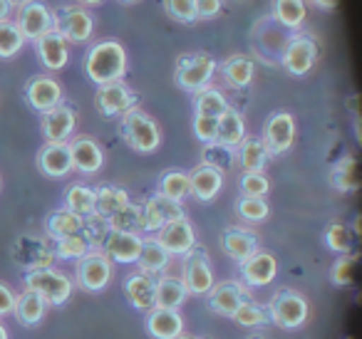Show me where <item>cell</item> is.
I'll use <instances>...</instances> for the list:
<instances>
[{"instance_id": "6da1fadb", "label": "cell", "mask_w": 362, "mask_h": 339, "mask_svg": "<svg viewBox=\"0 0 362 339\" xmlns=\"http://www.w3.org/2000/svg\"><path fill=\"white\" fill-rule=\"evenodd\" d=\"M85 72L95 85H110L127 72V52L119 42H97L85 57Z\"/></svg>"}, {"instance_id": "7a4b0ae2", "label": "cell", "mask_w": 362, "mask_h": 339, "mask_svg": "<svg viewBox=\"0 0 362 339\" xmlns=\"http://www.w3.org/2000/svg\"><path fill=\"white\" fill-rule=\"evenodd\" d=\"M25 287L35 290L37 295L45 297L47 304H65L72 295V280L65 273L55 268H42V270H30L25 275Z\"/></svg>"}, {"instance_id": "3957f363", "label": "cell", "mask_w": 362, "mask_h": 339, "mask_svg": "<svg viewBox=\"0 0 362 339\" xmlns=\"http://www.w3.org/2000/svg\"><path fill=\"white\" fill-rule=\"evenodd\" d=\"M13 258L21 268L30 270H42V268H52L55 263V248H50L45 238H37V235H21L13 245Z\"/></svg>"}, {"instance_id": "277c9868", "label": "cell", "mask_w": 362, "mask_h": 339, "mask_svg": "<svg viewBox=\"0 0 362 339\" xmlns=\"http://www.w3.org/2000/svg\"><path fill=\"white\" fill-rule=\"evenodd\" d=\"M18 28H21L25 40H40L50 30H55V13L40 3V0H28L25 6L18 8Z\"/></svg>"}, {"instance_id": "5b68a950", "label": "cell", "mask_w": 362, "mask_h": 339, "mask_svg": "<svg viewBox=\"0 0 362 339\" xmlns=\"http://www.w3.org/2000/svg\"><path fill=\"white\" fill-rule=\"evenodd\" d=\"M112 280V260L100 250H90L77 260V282L87 292H100Z\"/></svg>"}, {"instance_id": "8992f818", "label": "cell", "mask_w": 362, "mask_h": 339, "mask_svg": "<svg viewBox=\"0 0 362 339\" xmlns=\"http://www.w3.org/2000/svg\"><path fill=\"white\" fill-rule=\"evenodd\" d=\"M122 134L136 151H154L159 146V129L144 112H127L122 119Z\"/></svg>"}, {"instance_id": "52a82bcc", "label": "cell", "mask_w": 362, "mask_h": 339, "mask_svg": "<svg viewBox=\"0 0 362 339\" xmlns=\"http://www.w3.org/2000/svg\"><path fill=\"white\" fill-rule=\"evenodd\" d=\"M214 72H216V60L214 57L192 55L179 62V67H176V82H179L181 90L202 92L211 82Z\"/></svg>"}, {"instance_id": "ba28073f", "label": "cell", "mask_w": 362, "mask_h": 339, "mask_svg": "<svg viewBox=\"0 0 362 339\" xmlns=\"http://www.w3.org/2000/svg\"><path fill=\"white\" fill-rule=\"evenodd\" d=\"M271 319L283 329H296L308 319V302L298 292H278L268 307Z\"/></svg>"}, {"instance_id": "9c48e42d", "label": "cell", "mask_w": 362, "mask_h": 339, "mask_svg": "<svg viewBox=\"0 0 362 339\" xmlns=\"http://www.w3.org/2000/svg\"><path fill=\"white\" fill-rule=\"evenodd\" d=\"M184 287L189 295H209L214 287V273L204 250H189L184 263Z\"/></svg>"}, {"instance_id": "30bf717a", "label": "cell", "mask_w": 362, "mask_h": 339, "mask_svg": "<svg viewBox=\"0 0 362 339\" xmlns=\"http://www.w3.org/2000/svg\"><path fill=\"white\" fill-rule=\"evenodd\" d=\"M55 30L67 42H87L95 30V20L82 8H65L60 11V16H55Z\"/></svg>"}, {"instance_id": "8fae6325", "label": "cell", "mask_w": 362, "mask_h": 339, "mask_svg": "<svg viewBox=\"0 0 362 339\" xmlns=\"http://www.w3.org/2000/svg\"><path fill=\"white\" fill-rule=\"evenodd\" d=\"M37 166L45 176L50 179H62V176L70 174L75 166H72V151L67 141H47L45 146L37 154Z\"/></svg>"}, {"instance_id": "7c38bea8", "label": "cell", "mask_w": 362, "mask_h": 339, "mask_svg": "<svg viewBox=\"0 0 362 339\" xmlns=\"http://www.w3.org/2000/svg\"><path fill=\"white\" fill-rule=\"evenodd\" d=\"M176 218H184V208L179 206V201H171L161 194L141 206V225H144V230H159Z\"/></svg>"}, {"instance_id": "4fadbf2b", "label": "cell", "mask_w": 362, "mask_h": 339, "mask_svg": "<svg viewBox=\"0 0 362 339\" xmlns=\"http://www.w3.org/2000/svg\"><path fill=\"white\" fill-rule=\"evenodd\" d=\"M134 107V95L124 82H110V85H100L97 90V109L105 117L127 114Z\"/></svg>"}, {"instance_id": "5bb4252c", "label": "cell", "mask_w": 362, "mask_h": 339, "mask_svg": "<svg viewBox=\"0 0 362 339\" xmlns=\"http://www.w3.org/2000/svg\"><path fill=\"white\" fill-rule=\"evenodd\" d=\"M156 240L164 245L169 255H187L197 245V235H194V228L187 218H176L171 223H166L164 228H159V238Z\"/></svg>"}, {"instance_id": "9a60e30c", "label": "cell", "mask_w": 362, "mask_h": 339, "mask_svg": "<svg viewBox=\"0 0 362 339\" xmlns=\"http://www.w3.org/2000/svg\"><path fill=\"white\" fill-rule=\"evenodd\" d=\"M25 100L35 112H47L62 105V87L52 77H33L25 87Z\"/></svg>"}, {"instance_id": "2e32d148", "label": "cell", "mask_w": 362, "mask_h": 339, "mask_svg": "<svg viewBox=\"0 0 362 339\" xmlns=\"http://www.w3.org/2000/svg\"><path fill=\"white\" fill-rule=\"evenodd\" d=\"M75 109L67 105H57L52 109L42 112V136L47 141H67V136L75 131Z\"/></svg>"}, {"instance_id": "e0dca14e", "label": "cell", "mask_w": 362, "mask_h": 339, "mask_svg": "<svg viewBox=\"0 0 362 339\" xmlns=\"http://www.w3.org/2000/svg\"><path fill=\"white\" fill-rule=\"evenodd\" d=\"M293 139H296V121H293L291 114L286 112H278L268 119L266 124V149L268 154H283L293 146Z\"/></svg>"}, {"instance_id": "ac0fdd59", "label": "cell", "mask_w": 362, "mask_h": 339, "mask_svg": "<svg viewBox=\"0 0 362 339\" xmlns=\"http://www.w3.org/2000/svg\"><path fill=\"white\" fill-rule=\"evenodd\" d=\"M278 273V263L271 253H263V250H256L253 255H248L246 260H241V275L248 285L253 287H263V285L273 282Z\"/></svg>"}, {"instance_id": "d6986e66", "label": "cell", "mask_w": 362, "mask_h": 339, "mask_svg": "<svg viewBox=\"0 0 362 339\" xmlns=\"http://www.w3.org/2000/svg\"><path fill=\"white\" fill-rule=\"evenodd\" d=\"M141 243L144 240L136 233H119V230H110L105 240V255L110 260H117V263H136L141 253Z\"/></svg>"}, {"instance_id": "ffe728a7", "label": "cell", "mask_w": 362, "mask_h": 339, "mask_svg": "<svg viewBox=\"0 0 362 339\" xmlns=\"http://www.w3.org/2000/svg\"><path fill=\"white\" fill-rule=\"evenodd\" d=\"M317 47L313 37H296V40L288 45L286 55H283V65L291 75H305L310 72V67L315 65Z\"/></svg>"}, {"instance_id": "44dd1931", "label": "cell", "mask_w": 362, "mask_h": 339, "mask_svg": "<svg viewBox=\"0 0 362 339\" xmlns=\"http://www.w3.org/2000/svg\"><path fill=\"white\" fill-rule=\"evenodd\" d=\"M35 50L47 70H62L67 65V57H70V45L57 30H50L40 40H35Z\"/></svg>"}, {"instance_id": "7402d4cb", "label": "cell", "mask_w": 362, "mask_h": 339, "mask_svg": "<svg viewBox=\"0 0 362 339\" xmlns=\"http://www.w3.org/2000/svg\"><path fill=\"white\" fill-rule=\"evenodd\" d=\"M246 290L238 282H221L214 285L211 292H209V304L216 314H226V317H233L236 309L246 302Z\"/></svg>"}, {"instance_id": "603a6c76", "label": "cell", "mask_w": 362, "mask_h": 339, "mask_svg": "<svg viewBox=\"0 0 362 339\" xmlns=\"http://www.w3.org/2000/svg\"><path fill=\"white\" fill-rule=\"evenodd\" d=\"M146 329L156 339H176L184 332V319L179 317L176 309L154 307L149 309V317H146Z\"/></svg>"}, {"instance_id": "cb8c5ba5", "label": "cell", "mask_w": 362, "mask_h": 339, "mask_svg": "<svg viewBox=\"0 0 362 339\" xmlns=\"http://www.w3.org/2000/svg\"><path fill=\"white\" fill-rule=\"evenodd\" d=\"M70 151H72V166L77 171H82V174H95V171L102 169L105 156H102V149L97 146V141L82 136V139L72 141Z\"/></svg>"}, {"instance_id": "d4e9b609", "label": "cell", "mask_w": 362, "mask_h": 339, "mask_svg": "<svg viewBox=\"0 0 362 339\" xmlns=\"http://www.w3.org/2000/svg\"><path fill=\"white\" fill-rule=\"evenodd\" d=\"M154 287H156V282L151 280V275H146V273L132 275L124 282L127 297H129V302L134 304L136 309H141V312L154 309Z\"/></svg>"}, {"instance_id": "484cf974", "label": "cell", "mask_w": 362, "mask_h": 339, "mask_svg": "<svg viewBox=\"0 0 362 339\" xmlns=\"http://www.w3.org/2000/svg\"><path fill=\"white\" fill-rule=\"evenodd\" d=\"M223 184V174L218 169H211V166H199L192 176H189V186H192V194L197 196L199 201H211L216 198V194L221 191Z\"/></svg>"}, {"instance_id": "4316f807", "label": "cell", "mask_w": 362, "mask_h": 339, "mask_svg": "<svg viewBox=\"0 0 362 339\" xmlns=\"http://www.w3.org/2000/svg\"><path fill=\"white\" fill-rule=\"evenodd\" d=\"M45 309H47V302L42 295H37L35 290H28L18 297L16 302V317L21 324H25V327H35V324L42 322V317H45Z\"/></svg>"}, {"instance_id": "83f0119b", "label": "cell", "mask_w": 362, "mask_h": 339, "mask_svg": "<svg viewBox=\"0 0 362 339\" xmlns=\"http://www.w3.org/2000/svg\"><path fill=\"white\" fill-rule=\"evenodd\" d=\"M187 287H184V280L176 278H159L154 287V307H166V309H179L187 299Z\"/></svg>"}, {"instance_id": "f1b7e54d", "label": "cell", "mask_w": 362, "mask_h": 339, "mask_svg": "<svg viewBox=\"0 0 362 339\" xmlns=\"http://www.w3.org/2000/svg\"><path fill=\"white\" fill-rule=\"evenodd\" d=\"M82 223L85 218H80L77 213L67 208H60V210H52L45 220V230L52 240H60L65 235H75V233H82Z\"/></svg>"}, {"instance_id": "f546056e", "label": "cell", "mask_w": 362, "mask_h": 339, "mask_svg": "<svg viewBox=\"0 0 362 339\" xmlns=\"http://www.w3.org/2000/svg\"><path fill=\"white\" fill-rule=\"evenodd\" d=\"M124 206H129V196L124 189H117V186H102L95 191V213L102 218L110 220L117 210H122Z\"/></svg>"}, {"instance_id": "4dcf8cb0", "label": "cell", "mask_w": 362, "mask_h": 339, "mask_svg": "<svg viewBox=\"0 0 362 339\" xmlns=\"http://www.w3.org/2000/svg\"><path fill=\"white\" fill-rule=\"evenodd\" d=\"M221 245L233 260H246L256 253V235L241 228H231L221 235Z\"/></svg>"}, {"instance_id": "1f68e13d", "label": "cell", "mask_w": 362, "mask_h": 339, "mask_svg": "<svg viewBox=\"0 0 362 339\" xmlns=\"http://www.w3.org/2000/svg\"><path fill=\"white\" fill-rule=\"evenodd\" d=\"M246 139V126H243V119L238 112L228 109L226 114L218 117V134L216 141L223 146H241V141Z\"/></svg>"}, {"instance_id": "d6a6232c", "label": "cell", "mask_w": 362, "mask_h": 339, "mask_svg": "<svg viewBox=\"0 0 362 339\" xmlns=\"http://www.w3.org/2000/svg\"><path fill=\"white\" fill-rule=\"evenodd\" d=\"M139 268L141 273L146 275H154V273H161V270L169 265V253H166V248L159 243L156 238H149L141 243V253H139Z\"/></svg>"}, {"instance_id": "836d02e7", "label": "cell", "mask_w": 362, "mask_h": 339, "mask_svg": "<svg viewBox=\"0 0 362 339\" xmlns=\"http://www.w3.org/2000/svg\"><path fill=\"white\" fill-rule=\"evenodd\" d=\"M65 208L77 213L80 218H87V215L95 213V191L90 186H82V184H75L67 189L65 194Z\"/></svg>"}, {"instance_id": "e575fe53", "label": "cell", "mask_w": 362, "mask_h": 339, "mask_svg": "<svg viewBox=\"0 0 362 339\" xmlns=\"http://www.w3.org/2000/svg\"><path fill=\"white\" fill-rule=\"evenodd\" d=\"M332 184L337 191L342 194H350V191L360 189V169H357V159L355 156H345L340 164L332 171Z\"/></svg>"}, {"instance_id": "d590c367", "label": "cell", "mask_w": 362, "mask_h": 339, "mask_svg": "<svg viewBox=\"0 0 362 339\" xmlns=\"http://www.w3.org/2000/svg\"><path fill=\"white\" fill-rule=\"evenodd\" d=\"M268 159V149L263 141L258 139H243L241 141V151H238V161H241L243 171L253 174V171H261L266 166Z\"/></svg>"}, {"instance_id": "8d00e7d4", "label": "cell", "mask_w": 362, "mask_h": 339, "mask_svg": "<svg viewBox=\"0 0 362 339\" xmlns=\"http://www.w3.org/2000/svg\"><path fill=\"white\" fill-rule=\"evenodd\" d=\"M25 45V37H23L21 28L16 20H3L0 23V60H11Z\"/></svg>"}, {"instance_id": "74e56055", "label": "cell", "mask_w": 362, "mask_h": 339, "mask_svg": "<svg viewBox=\"0 0 362 339\" xmlns=\"http://www.w3.org/2000/svg\"><path fill=\"white\" fill-rule=\"evenodd\" d=\"M90 250H92L90 240H87L82 233L65 235V238L55 240V255L62 260H80V258H85Z\"/></svg>"}, {"instance_id": "f35d334b", "label": "cell", "mask_w": 362, "mask_h": 339, "mask_svg": "<svg viewBox=\"0 0 362 339\" xmlns=\"http://www.w3.org/2000/svg\"><path fill=\"white\" fill-rule=\"evenodd\" d=\"M110 228L119 230V233H139V230H144V225H141V206L129 203L122 210H117L110 218Z\"/></svg>"}, {"instance_id": "ab89813d", "label": "cell", "mask_w": 362, "mask_h": 339, "mask_svg": "<svg viewBox=\"0 0 362 339\" xmlns=\"http://www.w3.org/2000/svg\"><path fill=\"white\" fill-rule=\"evenodd\" d=\"M223 75L233 87H246L253 80V62L243 55H236L223 65Z\"/></svg>"}, {"instance_id": "60d3db41", "label": "cell", "mask_w": 362, "mask_h": 339, "mask_svg": "<svg viewBox=\"0 0 362 339\" xmlns=\"http://www.w3.org/2000/svg\"><path fill=\"white\" fill-rule=\"evenodd\" d=\"M159 194L166 196V198H171V201L187 198V196L192 194L189 176L181 174V171H169V174H164V179H161V186H159Z\"/></svg>"}, {"instance_id": "b9f144b4", "label": "cell", "mask_w": 362, "mask_h": 339, "mask_svg": "<svg viewBox=\"0 0 362 339\" xmlns=\"http://www.w3.org/2000/svg\"><path fill=\"white\" fill-rule=\"evenodd\" d=\"M276 18L286 28H300L305 20V3L303 0H276Z\"/></svg>"}, {"instance_id": "7bdbcfd3", "label": "cell", "mask_w": 362, "mask_h": 339, "mask_svg": "<svg viewBox=\"0 0 362 339\" xmlns=\"http://www.w3.org/2000/svg\"><path fill=\"white\" fill-rule=\"evenodd\" d=\"M228 112V105H226V100H223V95L221 92H216V90H202L199 92V97H197V114H202V117H221V114H226Z\"/></svg>"}, {"instance_id": "ee69618b", "label": "cell", "mask_w": 362, "mask_h": 339, "mask_svg": "<svg viewBox=\"0 0 362 339\" xmlns=\"http://www.w3.org/2000/svg\"><path fill=\"white\" fill-rule=\"evenodd\" d=\"M202 156H204V164L211 166V169H218V171L231 169L233 161H236V154H233L231 146H223V144H218V141H211V144L204 146Z\"/></svg>"}, {"instance_id": "f6af8a7d", "label": "cell", "mask_w": 362, "mask_h": 339, "mask_svg": "<svg viewBox=\"0 0 362 339\" xmlns=\"http://www.w3.org/2000/svg\"><path fill=\"white\" fill-rule=\"evenodd\" d=\"M110 220L102 218V215L92 213L85 218V223H82V235H85L87 240H90L92 248H100V245H105L107 235H110Z\"/></svg>"}, {"instance_id": "bcb514c9", "label": "cell", "mask_w": 362, "mask_h": 339, "mask_svg": "<svg viewBox=\"0 0 362 339\" xmlns=\"http://www.w3.org/2000/svg\"><path fill=\"white\" fill-rule=\"evenodd\" d=\"M325 243H327V248L335 250V253L347 255L352 250V243H355V235H352V230L347 228V225L332 223L325 233Z\"/></svg>"}, {"instance_id": "7dc6e473", "label": "cell", "mask_w": 362, "mask_h": 339, "mask_svg": "<svg viewBox=\"0 0 362 339\" xmlns=\"http://www.w3.org/2000/svg\"><path fill=\"white\" fill-rule=\"evenodd\" d=\"M233 319H236L238 324H243V327H261V324H266L268 319H271V314H268V309L258 307V304H253L246 299V302L236 309Z\"/></svg>"}, {"instance_id": "c3c4849f", "label": "cell", "mask_w": 362, "mask_h": 339, "mask_svg": "<svg viewBox=\"0 0 362 339\" xmlns=\"http://www.w3.org/2000/svg\"><path fill=\"white\" fill-rule=\"evenodd\" d=\"M238 213L246 220H263L268 215V203L263 198H253V196H243L238 203Z\"/></svg>"}, {"instance_id": "681fc988", "label": "cell", "mask_w": 362, "mask_h": 339, "mask_svg": "<svg viewBox=\"0 0 362 339\" xmlns=\"http://www.w3.org/2000/svg\"><path fill=\"white\" fill-rule=\"evenodd\" d=\"M241 191L243 196H253V198H263L268 194V179L261 171H253V174H243L241 179Z\"/></svg>"}, {"instance_id": "f907efd6", "label": "cell", "mask_w": 362, "mask_h": 339, "mask_svg": "<svg viewBox=\"0 0 362 339\" xmlns=\"http://www.w3.org/2000/svg\"><path fill=\"white\" fill-rule=\"evenodd\" d=\"M166 11L174 20L192 23L197 18V0H166Z\"/></svg>"}, {"instance_id": "816d5d0a", "label": "cell", "mask_w": 362, "mask_h": 339, "mask_svg": "<svg viewBox=\"0 0 362 339\" xmlns=\"http://www.w3.org/2000/svg\"><path fill=\"white\" fill-rule=\"evenodd\" d=\"M194 134H197L199 139L204 141V144H211V141H216L218 119H216V117H202V114H197V119H194Z\"/></svg>"}, {"instance_id": "f5cc1de1", "label": "cell", "mask_w": 362, "mask_h": 339, "mask_svg": "<svg viewBox=\"0 0 362 339\" xmlns=\"http://www.w3.org/2000/svg\"><path fill=\"white\" fill-rule=\"evenodd\" d=\"M352 270H355V258H350V255H342V258L332 265V273H330L332 282L340 285V287L350 285L352 282Z\"/></svg>"}, {"instance_id": "db71d44e", "label": "cell", "mask_w": 362, "mask_h": 339, "mask_svg": "<svg viewBox=\"0 0 362 339\" xmlns=\"http://www.w3.org/2000/svg\"><path fill=\"white\" fill-rule=\"evenodd\" d=\"M16 302H18L16 292H13L8 285L0 282V317H6V314L16 312Z\"/></svg>"}, {"instance_id": "11a10c76", "label": "cell", "mask_w": 362, "mask_h": 339, "mask_svg": "<svg viewBox=\"0 0 362 339\" xmlns=\"http://www.w3.org/2000/svg\"><path fill=\"white\" fill-rule=\"evenodd\" d=\"M221 11V0H197V18H214Z\"/></svg>"}, {"instance_id": "9f6ffc18", "label": "cell", "mask_w": 362, "mask_h": 339, "mask_svg": "<svg viewBox=\"0 0 362 339\" xmlns=\"http://www.w3.org/2000/svg\"><path fill=\"white\" fill-rule=\"evenodd\" d=\"M13 3L11 0H0V23L3 20H11V13H13Z\"/></svg>"}, {"instance_id": "6f0895ef", "label": "cell", "mask_w": 362, "mask_h": 339, "mask_svg": "<svg viewBox=\"0 0 362 339\" xmlns=\"http://www.w3.org/2000/svg\"><path fill=\"white\" fill-rule=\"evenodd\" d=\"M317 8H325V11H332V8L337 6V0H313Z\"/></svg>"}, {"instance_id": "680465c9", "label": "cell", "mask_w": 362, "mask_h": 339, "mask_svg": "<svg viewBox=\"0 0 362 339\" xmlns=\"http://www.w3.org/2000/svg\"><path fill=\"white\" fill-rule=\"evenodd\" d=\"M80 3H85V6H100L102 0H80Z\"/></svg>"}, {"instance_id": "91938a15", "label": "cell", "mask_w": 362, "mask_h": 339, "mask_svg": "<svg viewBox=\"0 0 362 339\" xmlns=\"http://www.w3.org/2000/svg\"><path fill=\"white\" fill-rule=\"evenodd\" d=\"M0 339H8V329L3 324H0Z\"/></svg>"}, {"instance_id": "94428289", "label": "cell", "mask_w": 362, "mask_h": 339, "mask_svg": "<svg viewBox=\"0 0 362 339\" xmlns=\"http://www.w3.org/2000/svg\"><path fill=\"white\" fill-rule=\"evenodd\" d=\"M11 3H13V6H16V8H21V6H25L28 0H11Z\"/></svg>"}, {"instance_id": "6125c7cd", "label": "cell", "mask_w": 362, "mask_h": 339, "mask_svg": "<svg viewBox=\"0 0 362 339\" xmlns=\"http://www.w3.org/2000/svg\"><path fill=\"white\" fill-rule=\"evenodd\" d=\"M176 339H194V337H187V334H179Z\"/></svg>"}, {"instance_id": "be15d7a7", "label": "cell", "mask_w": 362, "mask_h": 339, "mask_svg": "<svg viewBox=\"0 0 362 339\" xmlns=\"http://www.w3.org/2000/svg\"><path fill=\"white\" fill-rule=\"evenodd\" d=\"M124 3H134V0H124Z\"/></svg>"}, {"instance_id": "e7e4bbea", "label": "cell", "mask_w": 362, "mask_h": 339, "mask_svg": "<svg viewBox=\"0 0 362 339\" xmlns=\"http://www.w3.org/2000/svg\"><path fill=\"white\" fill-rule=\"evenodd\" d=\"M347 339H352V337H347Z\"/></svg>"}]
</instances>
